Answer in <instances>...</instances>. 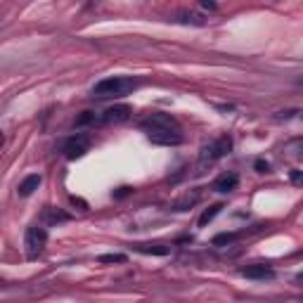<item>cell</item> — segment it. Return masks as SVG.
I'll use <instances>...</instances> for the list:
<instances>
[{"mask_svg": "<svg viewBox=\"0 0 303 303\" xmlns=\"http://www.w3.org/2000/svg\"><path fill=\"white\" fill-rule=\"evenodd\" d=\"M140 128L149 142L161 145V147H175L183 142V128L171 114H161V111L149 114L140 124Z\"/></svg>", "mask_w": 303, "mask_h": 303, "instance_id": "obj_1", "label": "cell"}, {"mask_svg": "<svg viewBox=\"0 0 303 303\" xmlns=\"http://www.w3.org/2000/svg\"><path fill=\"white\" fill-rule=\"evenodd\" d=\"M138 86H140V81L133 76H109L93 86V97H97V100L124 97V95H131L133 90H138Z\"/></svg>", "mask_w": 303, "mask_h": 303, "instance_id": "obj_2", "label": "cell"}, {"mask_svg": "<svg viewBox=\"0 0 303 303\" xmlns=\"http://www.w3.org/2000/svg\"><path fill=\"white\" fill-rule=\"evenodd\" d=\"M230 149H232V140H230L227 135L209 142V145L202 149V154H199V173H202L204 168H211L213 163L220 161L225 154H230Z\"/></svg>", "mask_w": 303, "mask_h": 303, "instance_id": "obj_3", "label": "cell"}, {"mask_svg": "<svg viewBox=\"0 0 303 303\" xmlns=\"http://www.w3.org/2000/svg\"><path fill=\"white\" fill-rule=\"evenodd\" d=\"M47 244V230L38 225H31L24 234V247H26V258H38Z\"/></svg>", "mask_w": 303, "mask_h": 303, "instance_id": "obj_4", "label": "cell"}, {"mask_svg": "<svg viewBox=\"0 0 303 303\" xmlns=\"http://www.w3.org/2000/svg\"><path fill=\"white\" fill-rule=\"evenodd\" d=\"M90 149V138L88 135H83V133H76V135H71L69 140L64 142V156L69 159V161H74V159H81V156H86V152Z\"/></svg>", "mask_w": 303, "mask_h": 303, "instance_id": "obj_5", "label": "cell"}, {"mask_svg": "<svg viewBox=\"0 0 303 303\" xmlns=\"http://www.w3.org/2000/svg\"><path fill=\"white\" fill-rule=\"evenodd\" d=\"M131 116V107L128 104H114V107L104 109L100 114V124H121Z\"/></svg>", "mask_w": 303, "mask_h": 303, "instance_id": "obj_6", "label": "cell"}, {"mask_svg": "<svg viewBox=\"0 0 303 303\" xmlns=\"http://www.w3.org/2000/svg\"><path fill=\"white\" fill-rule=\"evenodd\" d=\"M241 275H244L247 280H272V277H275V270H272L270 265L254 263V265L241 268Z\"/></svg>", "mask_w": 303, "mask_h": 303, "instance_id": "obj_7", "label": "cell"}, {"mask_svg": "<svg viewBox=\"0 0 303 303\" xmlns=\"http://www.w3.org/2000/svg\"><path fill=\"white\" fill-rule=\"evenodd\" d=\"M237 185H239V175L237 173H223V175H218L216 180H213V190L216 192H220V195H227V192H234L237 190Z\"/></svg>", "mask_w": 303, "mask_h": 303, "instance_id": "obj_8", "label": "cell"}, {"mask_svg": "<svg viewBox=\"0 0 303 303\" xmlns=\"http://www.w3.org/2000/svg\"><path fill=\"white\" fill-rule=\"evenodd\" d=\"M40 183H43V178H40L38 173H33V175H26V178L19 183V187H17V192H19V197H31L36 190L40 187Z\"/></svg>", "mask_w": 303, "mask_h": 303, "instance_id": "obj_9", "label": "cell"}, {"mask_svg": "<svg viewBox=\"0 0 303 303\" xmlns=\"http://www.w3.org/2000/svg\"><path fill=\"white\" fill-rule=\"evenodd\" d=\"M202 199V192L199 190H195L192 195H185V197H180L178 202L173 204V211H187V209H192L197 202Z\"/></svg>", "mask_w": 303, "mask_h": 303, "instance_id": "obj_10", "label": "cell"}, {"mask_svg": "<svg viewBox=\"0 0 303 303\" xmlns=\"http://www.w3.org/2000/svg\"><path fill=\"white\" fill-rule=\"evenodd\" d=\"M135 251H140V254H152V256H166L171 249L163 247V244H138Z\"/></svg>", "mask_w": 303, "mask_h": 303, "instance_id": "obj_11", "label": "cell"}, {"mask_svg": "<svg viewBox=\"0 0 303 303\" xmlns=\"http://www.w3.org/2000/svg\"><path fill=\"white\" fill-rule=\"evenodd\" d=\"M178 22H183V24H195V26H204V24H206V17H204V15H197V12H180V15H178Z\"/></svg>", "mask_w": 303, "mask_h": 303, "instance_id": "obj_12", "label": "cell"}, {"mask_svg": "<svg viewBox=\"0 0 303 303\" xmlns=\"http://www.w3.org/2000/svg\"><path fill=\"white\" fill-rule=\"evenodd\" d=\"M220 211H223V204H213V206H209V209H206L202 216H199V225H202V227L209 225V223L218 216V213H220Z\"/></svg>", "mask_w": 303, "mask_h": 303, "instance_id": "obj_13", "label": "cell"}, {"mask_svg": "<svg viewBox=\"0 0 303 303\" xmlns=\"http://www.w3.org/2000/svg\"><path fill=\"white\" fill-rule=\"evenodd\" d=\"M95 124H100V114H95V111H83V114L76 118L78 128H83V126H95Z\"/></svg>", "mask_w": 303, "mask_h": 303, "instance_id": "obj_14", "label": "cell"}, {"mask_svg": "<svg viewBox=\"0 0 303 303\" xmlns=\"http://www.w3.org/2000/svg\"><path fill=\"white\" fill-rule=\"evenodd\" d=\"M69 218H71L69 213H64V211H59V209H52V206L45 211L47 223H64V220H69Z\"/></svg>", "mask_w": 303, "mask_h": 303, "instance_id": "obj_15", "label": "cell"}, {"mask_svg": "<svg viewBox=\"0 0 303 303\" xmlns=\"http://www.w3.org/2000/svg\"><path fill=\"white\" fill-rule=\"evenodd\" d=\"M234 239H237V234H232V232L216 234V237H213V247H223V244H232Z\"/></svg>", "mask_w": 303, "mask_h": 303, "instance_id": "obj_16", "label": "cell"}, {"mask_svg": "<svg viewBox=\"0 0 303 303\" xmlns=\"http://www.w3.org/2000/svg\"><path fill=\"white\" fill-rule=\"evenodd\" d=\"M97 261L100 263H126V256L124 254H102Z\"/></svg>", "mask_w": 303, "mask_h": 303, "instance_id": "obj_17", "label": "cell"}, {"mask_svg": "<svg viewBox=\"0 0 303 303\" xmlns=\"http://www.w3.org/2000/svg\"><path fill=\"white\" fill-rule=\"evenodd\" d=\"M256 171L258 173H268L270 171V163L268 161H256Z\"/></svg>", "mask_w": 303, "mask_h": 303, "instance_id": "obj_18", "label": "cell"}, {"mask_svg": "<svg viewBox=\"0 0 303 303\" xmlns=\"http://www.w3.org/2000/svg\"><path fill=\"white\" fill-rule=\"evenodd\" d=\"M202 8H204V10H216V5H213V3H206V0H204Z\"/></svg>", "mask_w": 303, "mask_h": 303, "instance_id": "obj_19", "label": "cell"}, {"mask_svg": "<svg viewBox=\"0 0 303 303\" xmlns=\"http://www.w3.org/2000/svg\"><path fill=\"white\" fill-rule=\"evenodd\" d=\"M291 180H294V183H301V173L294 171V173H291Z\"/></svg>", "mask_w": 303, "mask_h": 303, "instance_id": "obj_20", "label": "cell"}, {"mask_svg": "<svg viewBox=\"0 0 303 303\" xmlns=\"http://www.w3.org/2000/svg\"><path fill=\"white\" fill-rule=\"evenodd\" d=\"M3 142H5V135H3V131H0V147H3Z\"/></svg>", "mask_w": 303, "mask_h": 303, "instance_id": "obj_21", "label": "cell"}]
</instances>
